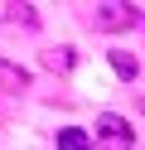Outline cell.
Segmentation results:
<instances>
[{
  "label": "cell",
  "instance_id": "2",
  "mask_svg": "<svg viewBox=\"0 0 145 150\" xmlns=\"http://www.w3.org/2000/svg\"><path fill=\"white\" fill-rule=\"evenodd\" d=\"M145 15L135 10V5H126V0H106V5H97L92 15H87V24L102 34H116V29H131V24H140Z\"/></svg>",
  "mask_w": 145,
  "mask_h": 150
},
{
  "label": "cell",
  "instance_id": "8",
  "mask_svg": "<svg viewBox=\"0 0 145 150\" xmlns=\"http://www.w3.org/2000/svg\"><path fill=\"white\" fill-rule=\"evenodd\" d=\"M140 111H145V102H140Z\"/></svg>",
  "mask_w": 145,
  "mask_h": 150
},
{
  "label": "cell",
  "instance_id": "1",
  "mask_svg": "<svg viewBox=\"0 0 145 150\" xmlns=\"http://www.w3.org/2000/svg\"><path fill=\"white\" fill-rule=\"evenodd\" d=\"M92 145L97 150H135V126H126L116 111H102L92 131Z\"/></svg>",
  "mask_w": 145,
  "mask_h": 150
},
{
  "label": "cell",
  "instance_id": "4",
  "mask_svg": "<svg viewBox=\"0 0 145 150\" xmlns=\"http://www.w3.org/2000/svg\"><path fill=\"white\" fill-rule=\"evenodd\" d=\"M58 150H97V145H92V136L82 126H63L58 131Z\"/></svg>",
  "mask_w": 145,
  "mask_h": 150
},
{
  "label": "cell",
  "instance_id": "6",
  "mask_svg": "<svg viewBox=\"0 0 145 150\" xmlns=\"http://www.w3.org/2000/svg\"><path fill=\"white\" fill-rule=\"evenodd\" d=\"M44 63H48L53 73H68V68H73V49H48V53H44Z\"/></svg>",
  "mask_w": 145,
  "mask_h": 150
},
{
  "label": "cell",
  "instance_id": "5",
  "mask_svg": "<svg viewBox=\"0 0 145 150\" xmlns=\"http://www.w3.org/2000/svg\"><path fill=\"white\" fill-rule=\"evenodd\" d=\"M111 68L121 73L126 82H135V73H140V58H135L131 49H111Z\"/></svg>",
  "mask_w": 145,
  "mask_h": 150
},
{
  "label": "cell",
  "instance_id": "7",
  "mask_svg": "<svg viewBox=\"0 0 145 150\" xmlns=\"http://www.w3.org/2000/svg\"><path fill=\"white\" fill-rule=\"evenodd\" d=\"M5 20H24V24H34V5H5Z\"/></svg>",
  "mask_w": 145,
  "mask_h": 150
},
{
  "label": "cell",
  "instance_id": "3",
  "mask_svg": "<svg viewBox=\"0 0 145 150\" xmlns=\"http://www.w3.org/2000/svg\"><path fill=\"white\" fill-rule=\"evenodd\" d=\"M24 87H29V73L19 68V63L0 58V92H24Z\"/></svg>",
  "mask_w": 145,
  "mask_h": 150
}]
</instances>
